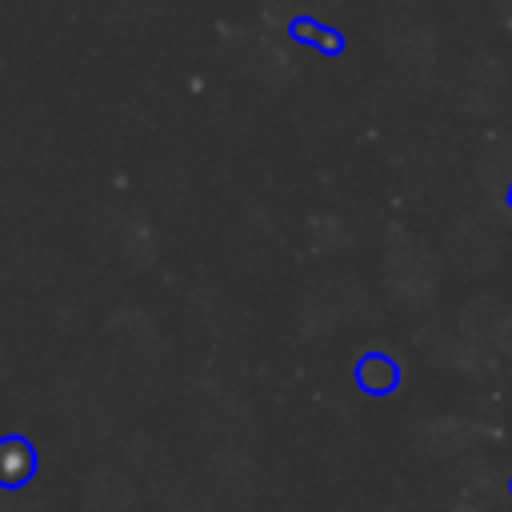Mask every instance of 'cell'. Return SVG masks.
Segmentation results:
<instances>
[{"label":"cell","mask_w":512,"mask_h":512,"mask_svg":"<svg viewBox=\"0 0 512 512\" xmlns=\"http://www.w3.org/2000/svg\"><path fill=\"white\" fill-rule=\"evenodd\" d=\"M36 448H32V440L28 436H20V432H8V436H0V488H24L32 476H36Z\"/></svg>","instance_id":"6da1fadb"},{"label":"cell","mask_w":512,"mask_h":512,"mask_svg":"<svg viewBox=\"0 0 512 512\" xmlns=\"http://www.w3.org/2000/svg\"><path fill=\"white\" fill-rule=\"evenodd\" d=\"M352 376H356V388H360V392H368V396H388V392H396V384H400V364H396L388 352H364V356L356 360Z\"/></svg>","instance_id":"7a4b0ae2"},{"label":"cell","mask_w":512,"mask_h":512,"mask_svg":"<svg viewBox=\"0 0 512 512\" xmlns=\"http://www.w3.org/2000/svg\"><path fill=\"white\" fill-rule=\"evenodd\" d=\"M288 32H292V40H304L308 48H320L324 56H340V52H344V36H340L336 28H328V24H316L312 16L292 20Z\"/></svg>","instance_id":"3957f363"},{"label":"cell","mask_w":512,"mask_h":512,"mask_svg":"<svg viewBox=\"0 0 512 512\" xmlns=\"http://www.w3.org/2000/svg\"><path fill=\"white\" fill-rule=\"evenodd\" d=\"M508 208H512V184H508Z\"/></svg>","instance_id":"277c9868"},{"label":"cell","mask_w":512,"mask_h":512,"mask_svg":"<svg viewBox=\"0 0 512 512\" xmlns=\"http://www.w3.org/2000/svg\"><path fill=\"white\" fill-rule=\"evenodd\" d=\"M508 496H512V480H508Z\"/></svg>","instance_id":"5b68a950"}]
</instances>
